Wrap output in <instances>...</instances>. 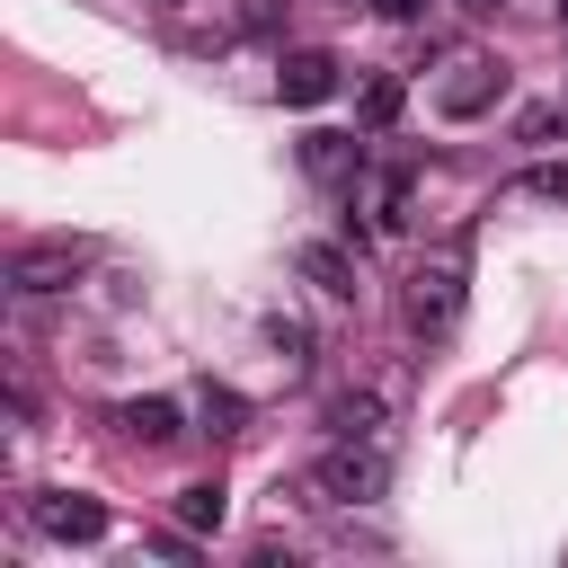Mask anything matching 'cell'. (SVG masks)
<instances>
[{"instance_id": "obj_5", "label": "cell", "mask_w": 568, "mask_h": 568, "mask_svg": "<svg viewBox=\"0 0 568 568\" xmlns=\"http://www.w3.org/2000/svg\"><path fill=\"white\" fill-rule=\"evenodd\" d=\"M497 89H506V71H497V62H479V53H462V62H453V80L435 89V106H444L453 124H470V115H488V106H497Z\"/></svg>"}, {"instance_id": "obj_10", "label": "cell", "mask_w": 568, "mask_h": 568, "mask_svg": "<svg viewBox=\"0 0 568 568\" xmlns=\"http://www.w3.org/2000/svg\"><path fill=\"white\" fill-rule=\"evenodd\" d=\"M399 106H408V80H399V71H373V80H364V98H355V115H364V133H382V124H390Z\"/></svg>"}, {"instance_id": "obj_14", "label": "cell", "mask_w": 568, "mask_h": 568, "mask_svg": "<svg viewBox=\"0 0 568 568\" xmlns=\"http://www.w3.org/2000/svg\"><path fill=\"white\" fill-rule=\"evenodd\" d=\"M266 337H275V346H284V364H302V346H311V328H302V320H275V328H266Z\"/></svg>"}, {"instance_id": "obj_15", "label": "cell", "mask_w": 568, "mask_h": 568, "mask_svg": "<svg viewBox=\"0 0 568 568\" xmlns=\"http://www.w3.org/2000/svg\"><path fill=\"white\" fill-rule=\"evenodd\" d=\"M524 186H532V195H568V169H532Z\"/></svg>"}, {"instance_id": "obj_13", "label": "cell", "mask_w": 568, "mask_h": 568, "mask_svg": "<svg viewBox=\"0 0 568 568\" xmlns=\"http://www.w3.org/2000/svg\"><path fill=\"white\" fill-rule=\"evenodd\" d=\"M559 124H568V115H559V106H524V115H515V133H524V142H550V133H559Z\"/></svg>"}, {"instance_id": "obj_16", "label": "cell", "mask_w": 568, "mask_h": 568, "mask_svg": "<svg viewBox=\"0 0 568 568\" xmlns=\"http://www.w3.org/2000/svg\"><path fill=\"white\" fill-rule=\"evenodd\" d=\"M417 9H426V0H382V18H417Z\"/></svg>"}, {"instance_id": "obj_7", "label": "cell", "mask_w": 568, "mask_h": 568, "mask_svg": "<svg viewBox=\"0 0 568 568\" xmlns=\"http://www.w3.org/2000/svg\"><path fill=\"white\" fill-rule=\"evenodd\" d=\"M293 266H302V284H320V293H337V302L355 293V257H346V248H328V240H302V248H293Z\"/></svg>"}, {"instance_id": "obj_17", "label": "cell", "mask_w": 568, "mask_h": 568, "mask_svg": "<svg viewBox=\"0 0 568 568\" xmlns=\"http://www.w3.org/2000/svg\"><path fill=\"white\" fill-rule=\"evenodd\" d=\"M462 9H506V0H462Z\"/></svg>"}, {"instance_id": "obj_18", "label": "cell", "mask_w": 568, "mask_h": 568, "mask_svg": "<svg viewBox=\"0 0 568 568\" xmlns=\"http://www.w3.org/2000/svg\"><path fill=\"white\" fill-rule=\"evenodd\" d=\"M559 18H568V0H559Z\"/></svg>"}, {"instance_id": "obj_2", "label": "cell", "mask_w": 568, "mask_h": 568, "mask_svg": "<svg viewBox=\"0 0 568 568\" xmlns=\"http://www.w3.org/2000/svg\"><path fill=\"white\" fill-rule=\"evenodd\" d=\"M453 320H462V257H426V266L408 275V328L444 337Z\"/></svg>"}, {"instance_id": "obj_3", "label": "cell", "mask_w": 568, "mask_h": 568, "mask_svg": "<svg viewBox=\"0 0 568 568\" xmlns=\"http://www.w3.org/2000/svg\"><path fill=\"white\" fill-rule=\"evenodd\" d=\"M80 266H89V240H27L9 257V293H62Z\"/></svg>"}, {"instance_id": "obj_4", "label": "cell", "mask_w": 568, "mask_h": 568, "mask_svg": "<svg viewBox=\"0 0 568 568\" xmlns=\"http://www.w3.org/2000/svg\"><path fill=\"white\" fill-rule=\"evenodd\" d=\"M36 532H53V541H98L106 532V506L98 497H80V488H36Z\"/></svg>"}, {"instance_id": "obj_12", "label": "cell", "mask_w": 568, "mask_h": 568, "mask_svg": "<svg viewBox=\"0 0 568 568\" xmlns=\"http://www.w3.org/2000/svg\"><path fill=\"white\" fill-rule=\"evenodd\" d=\"M328 426H337V435H373V426H382V399H373V390H337V399H328Z\"/></svg>"}, {"instance_id": "obj_11", "label": "cell", "mask_w": 568, "mask_h": 568, "mask_svg": "<svg viewBox=\"0 0 568 568\" xmlns=\"http://www.w3.org/2000/svg\"><path fill=\"white\" fill-rule=\"evenodd\" d=\"M213 524H222V479L178 488V532H213Z\"/></svg>"}, {"instance_id": "obj_6", "label": "cell", "mask_w": 568, "mask_h": 568, "mask_svg": "<svg viewBox=\"0 0 568 568\" xmlns=\"http://www.w3.org/2000/svg\"><path fill=\"white\" fill-rule=\"evenodd\" d=\"M275 98H284V106H320V98H337V53H320V44L284 53V71H275Z\"/></svg>"}, {"instance_id": "obj_9", "label": "cell", "mask_w": 568, "mask_h": 568, "mask_svg": "<svg viewBox=\"0 0 568 568\" xmlns=\"http://www.w3.org/2000/svg\"><path fill=\"white\" fill-rule=\"evenodd\" d=\"M302 169H311V178H364V142H346V133H311V142H302Z\"/></svg>"}, {"instance_id": "obj_1", "label": "cell", "mask_w": 568, "mask_h": 568, "mask_svg": "<svg viewBox=\"0 0 568 568\" xmlns=\"http://www.w3.org/2000/svg\"><path fill=\"white\" fill-rule=\"evenodd\" d=\"M311 488H320V506H373V497L390 488V453H382L373 435H337V444L311 462Z\"/></svg>"}, {"instance_id": "obj_8", "label": "cell", "mask_w": 568, "mask_h": 568, "mask_svg": "<svg viewBox=\"0 0 568 568\" xmlns=\"http://www.w3.org/2000/svg\"><path fill=\"white\" fill-rule=\"evenodd\" d=\"M115 426H124L133 444H178V435H186V426H178V399H124Z\"/></svg>"}]
</instances>
